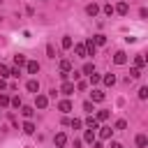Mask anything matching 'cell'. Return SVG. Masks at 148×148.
<instances>
[{"mask_svg": "<svg viewBox=\"0 0 148 148\" xmlns=\"http://www.w3.org/2000/svg\"><path fill=\"white\" fill-rule=\"evenodd\" d=\"M35 106H37V109H46V106H49V97L37 92V95H35Z\"/></svg>", "mask_w": 148, "mask_h": 148, "instance_id": "1", "label": "cell"}, {"mask_svg": "<svg viewBox=\"0 0 148 148\" xmlns=\"http://www.w3.org/2000/svg\"><path fill=\"white\" fill-rule=\"evenodd\" d=\"M53 143H56L58 148H62V146H67V134H65V132H58V134L53 136Z\"/></svg>", "mask_w": 148, "mask_h": 148, "instance_id": "2", "label": "cell"}, {"mask_svg": "<svg viewBox=\"0 0 148 148\" xmlns=\"http://www.w3.org/2000/svg\"><path fill=\"white\" fill-rule=\"evenodd\" d=\"M127 12H130V5H127V2H118V5L113 7V14H120V16H125Z\"/></svg>", "mask_w": 148, "mask_h": 148, "instance_id": "3", "label": "cell"}, {"mask_svg": "<svg viewBox=\"0 0 148 148\" xmlns=\"http://www.w3.org/2000/svg\"><path fill=\"white\" fill-rule=\"evenodd\" d=\"M83 46H86V56H95V53H97V46H95V42H92V39H86V42H83Z\"/></svg>", "mask_w": 148, "mask_h": 148, "instance_id": "4", "label": "cell"}, {"mask_svg": "<svg viewBox=\"0 0 148 148\" xmlns=\"http://www.w3.org/2000/svg\"><path fill=\"white\" fill-rule=\"evenodd\" d=\"M58 109H60V111H62V113L67 116V113H72V109H74V104H72L69 99H62V102L58 104Z\"/></svg>", "mask_w": 148, "mask_h": 148, "instance_id": "5", "label": "cell"}, {"mask_svg": "<svg viewBox=\"0 0 148 148\" xmlns=\"http://www.w3.org/2000/svg\"><path fill=\"white\" fill-rule=\"evenodd\" d=\"M113 62H116V65H125V62H127V53H125V51H116Z\"/></svg>", "mask_w": 148, "mask_h": 148, "instance_id": "6", "label": "cell"}, {"mask_svg": "<svg viewBox=\"0 0 148 148\" xmlns=\"http://www.w3.org/2000/svg\"><path fill=\"white\" fill-rule=\"evenodd\" d=\"M25 69H28V74H37L39 72V62L37 60H28L25 62Z\"/></svg>", "mask_w": 148, "mask_h": 148, "instance_id": "7", "label": "cell"}, {"mask_svg": "<svg viewBox=\"0 0 148 148\" xmlns=\"http://www.w3.org/2000/svg\"><path fill=\"white\" fill-rule=\"evenodd\" d=\"M25 88H28V92H35V95H37V92H39V81H37V79H30V81L25 83Z\"/></svg>", "mask_w": 148, "mask_h": 148, "instance_id": "8", "label": "cell"}, {"mask_svg": "<svg viewBox=\"0 0 148 148\" xmlns=\"http://www.w3.org/2000/svg\"><path fill=\"white\" fill-rule=\"evenodd\" d=\"M60 92H62V95H72V92H74V83H72V81H65V83L60 86Z\"/></svg>", "mask_w": 148, "mask_h": 148, "instance_id": "9", "label": "cell"}, {"mask_svg": "<svg viewBox=\"0 0 148 148\" xmlns=\"http://www.w3.org/2000/svg\"><path fill=\"white\" fill-rule=\"evenodd\" d=\"M35 130H37V127H35V123H32V120H25V123H23V134H28V136H30V134H35Z\"/></svg>", "mask_w": 148, "mask_h": 148, "instance_id": "10", "label": "cell"}, {"mask_svg": "<svg viewBox=\"0 0 148 148\" xmlns=\"http://www.w3.org/2000/svg\"><path fill=\"white\" fill-rule=\"evenodd\" d=\"M97 130H99V139H102V141L111 139V134H113V130H111V127H97Z\"/></svg>", "mask_w": 148, "mask_h": 148, "instance_id": "11", "label": "cell"}, {"mask_svg": "<svg viewBox=\"0 0 148 148\" xmlns=\"http://www.w3.org/2000/svg\"><path fill=\"white\" fill-rule=\"evenodd\" d=\"M86 14H88V16H97V14H99V5H95V2H90V5L86 7Z\"/></svg>", "mask_w": 148, "mask_h": 148, "instance_id": "12", "label": "cell"}, {"mask_svg": "<svg viewBox=\"0 0 148 148\" xmlns=\"http://www.w3.org/2000/svg\"><path fill=\"white\" fill-rule=\"evenodd\" d=\"M90 99H92V102H104V92H102L99 88H95V90L90 92Z\"/></svg>", "mask_w": 148, "mask_h": 148, "instance_id": "13", "label": "cell"}, {"mask_svg": "<svg viewBox=\"0 0 148 148\" xmlns=\"http://www.w3.org/2000/svg\"><path fill=\"white\" fill-rule=\"evenodd\" d=\"M134 67H136V69L146 67V58H143V53H136V58H134Z\"/></svg>", "mask_w": 148, "mask_h": 148, "instance_id": "14", "label": "cell"}, {"mask_svg": "<svg viewBox=\"0 0 148 148\" xmlns=\"http://www.w3.org/2000/svg\"><path fill=\"white\" fill-rule=\"evenodd\" d=\"M109 116H111V113H109L106 109H102V111H97V116H95V120H97V123H104V120H109Z\"/></svg>", "mask_w": 148, "mask_h": 148, "instance_id": "15", "label": "cell"}, {"mask_svg": "<svg viewBox=\"0 0 148 148\" xmlns=\"http://www.w3.org/2000/svg\"><path fill=\"white\" fill-rule=\"evenodd\" d=\"M86 127H88V130H97V127H99V123L95 120V116H88V118H86Z\"/></svg>", "mask_w": 148, "mask_h": 148, "instance_id": "16", "label": "cell"}, {"mask_svg": "<svg viewBox=\"0 0 148 148\" xmlns=\"http://www.w3.org/2000/svg\"><path fill=\"white\" fill-rule=\"evenodd\" d=\"M148 146V136L146 134H136V148H146Z\"/></svg>", "mask_w": 148, "mask_h": 148, "instance_id": "17", "label": "cell"}, {"mask_svg": "<svg viewBox=\"0 0 148 148\" xmlns=\"http://www.w3.org/2000/svg\"><path fill=\"white\" fill-rule=\"evenodd\" d=\"M83 141H86V143H92V141H95V130H86V132H83Z\"/></svg>", "mask_w": 148, "mask_h": 148, "instance_id": "18", "label": "cell"}, {"mask_svg": "<svg viewBox=\"0 0 148 148\" xmlns=\"http://www.w3.org/2000/svg\"><path fill=\"white\" fill-rule=\"evenodd\" d=\"M74 53H76L79 58H88V56H86V46H83V44H76V46H74Z\"/></svg>", "mask_w": 148, "mask_h": 148, "instance_id": "19", "label": "cell"}, {"mask_svg": "<svg viewBox=\"0 0 148 148\" xmlns=\"http://www.w3.org/2000/svg\"><path fill=\"white\" fill-rule=\"evenodd\" d=\"M60 72L69 74V72H72V62H69V60H60Z\"/></svg>", "mask_w": 148, "mask_h": 148, "instance_id": "20", "label": "cell"}, {"mask_svg": "<svg viewBox=\"0 0 148 148\" xmlns=\"http://www.w3.org/2000/svg\"><path fill=\"white\" fill-rule=\"evenodd\" d=\"M92 72H95V65H92V62H86L83 69H81V74H86V76H90Z\"/></svg>", "mask_w": 148, "mask_h": 148, "instance_id": "21", "label": "cell"}, {"mask_svg": "<svg viewBox=\"0 0 148 148\" xmlns=\"http://www.w3.org/2000/svg\"><path fill=\"white\" fill-rule=\"evenodd\" d=\"M102 81H104V86H113L116 83V74H104Z\"/></svg>", "mask_w": 148, "mask_h": 148, "instance_id": "22", "label": "cell"}, {"mask_svg": "<svg viewBox=\"0 0 148 148\" xmlns=\"http://www.w3.org/2000/svg\"><path fill=\"white\" fill-rule=\"evenodd\" d=\"M9 106H14V109H21V106H23L21 97H18V95H16V97H9Z\"/></svg>", "mask_w": 148, "mask_h": 148, "instance_id": "23", "label": "cell"}, {"mask_svg": "<svg viewBox=\"0 0 148 148\" xmlns=\"http://www.w3.org/2000/svg\"><path fill=\"white\" fill-rule=\"evenodd\" d=\"M21 113H23V118H28V120H30V118H32V113H35V109H32V106H21Z\"/></svg>", "mask_w": 148, "mask_h": 148, "instance_id": "24", "label": "cell"}, {"mask_svg": "<svg viewBox=\"0 0 148 148\" xmlns=\"http://www.w3.org/2000/svg\"><path fill=\"white\" fill-rule=\"evenodd\" d=\"M92 42H95V46H104V44H106V37H104V35H95Z\"/></svg>", "mask_w": 148, "mask_h": 148, "instance_id": "25", "label": "cell"}, {"mask_svg": "<svg viewBox=\"0 0 148 148\" xmlns=\"http://www.w3.org/2000/svg\"><path fill=\"white\" fill-rule=\"evenodd\" d=\"M60 44H62V49H72V44H74V42H72V37H69V35H65Z\"/></svg>", "mask_w": 148, "mask_h": 148, "instance_id": "26", "label": "cell"}, {"mask_svg": "<svg viewBox=\"0 0 148 148\" xmlns=\"http://www.w3.org/2000/svg\"><path fill=\"white\" fill-rule=\"evenodd\" d=\"M14 62H16L18 67H21V65H25L28 60H25V56H23V53H16V56H14Z\"/></svg>", "mask_w": 148, "mask_h": 148, "instance_id": "27", "label": "cell"}, {"mask_svg": "<svg viewBox=\"0 0 148 148\" xmlns=\"http://www.w3.org/2000/svg\"><path fill=\"white\" fill-rule=\"evenodd\" d=\"M81 125H83V120H81V118H72V120H69V127H72V130H79Z\"/></svg>", "mask_w": 148, "mask_h": 148, "instance_id": "28", "label": "cell"}, {"mask_svg": "<svg viewBox=\"0 0 148 148\" xmlns=\"http://www.w3.org/2000/svg\"><path fill=\"white\" fill-rule=\"evenodd\" d=\"M83 111H88V113L92 116V111H95V106H92V102H90V99H86V102H83Z\"/></svg>", "mask_w": 148, "mask_h": 148, "instance_id": "29", "label": "cell"}, {"mask_svg": "<svg viewBox=\"0 0 148 148\" xmlns=\"http://www.w3.org/2000/svg\"><path fill=\"white\" fill-rule=\"evenodd\" d=\"M0 106H2V109H5V106H9V95L0 92Z\"/></svg>", "mask_w": 148, "mask_h": 148, "instance_id": "30", "label": "cell"}, {"mask_svg": "<svg viewBox=\"0 0 148 148\" xmlns=\"http://www.w3.org/2000/svg\"><path fill=\"white\" fill-rule=\"evenodd\" d=\"M88 79H90V83H92V86H95V83H99V81H102V76H99V74H97V72H92V74H90V76H88Z\"/></svg>", "mask_w": 148, "mask_h": 148, "instance_id": "31", "label": "cell"}, {"mask_svg": "<svg viewBox=\"0 0 148 148\" xmlns=\"http://www.w3.org/2000/svg\"><path fill=\"white\" fill-rule=\"evenodd\" d=\"M102 12H104L106 16H111V14H113V7H111V2H106V5L102 7Z\"/></svg>", "mask_w": 148, "mask_h": 148, "instance_id": "32", "label": "cell"}, {"mask_svg": "<svg viewBox=\"0 0 148 148\" xmlns=\"http://www.w3.org/2000/svg\"><path fill=\"white\" fill-rule=\"evenodd\" d=\"M146 97H148V88L141 86V88H139V99H146Z\"/></svg>", "mask_w": 148, "mask_h": 148, "instance_id": "33", "label": "cell"}, {"mask_svg": "<svg viewBox=\"0 0 148 148\" xmlns=\"http://www.w3.org/2000/svg\"><path fill=\"white\" fill-rule=\"evenodd\" d=\"M5 76H9V67L7 65H0V79H5Z\"/></svg>", "mask_w": 148, "mask_h": 148, "instance_id": "34", "label": "cell"}, {"mask_svg": "<svg viewBox=\"0 0 148 148\" xmlns=\"http://www.w3.org/2000/svg\"><path fill=\"white\" fill-rule=\"evenodd\" d=\"M9 76L18 79V76H21V69H18V67H12V69H9Z\"/></svg>", "mask_w": 148, "mask_h": 148, "instance_id": "35", "label": "cell"}, {"mask_svg": "<svg viewBox=\"0 0 148 148\" xmlns=\"http://www.w3.org/2000/svg\"><path fill=\"white\" fill-rule=\"evenodd\" d=\"M130 76H132V79H139V76H141V69L132 67V69H130Z\"/></svg>", "mask_w": 148, "mask_h": 148, "instance_id": "36", "label": "cell"}, {"mask_svg": "<svg viewBox=\"0 0 148 148\" xmlns=\"http://www.w3.org/2000/svg\"><path fill=\"white\" fill-rule=\"evenodd\" d=\"M46 56H49V58H56V49H53V46H51V44H49V46H46Z\"/></svg>", "mask_w": 148, "mask_h": 148, "instance_id": "37", "label": "cell"}, {"mask_svg": "<svg viewBox=\"0 0 148 148\" xmlns=\"http://www.w3.org/2000/svg\"><path fill=\"white\" fill-rule=\"evenodd\" d=\"M125 127H127L125 120H116V130H125Z\"/></svg>", "mask_w": 148, "mask_h": 148, "instance_id": "38", "label": "cell"}, {"mask_svg": "<svg viewBox=\"0 0 148 148\" xmlns=\"http://www.w3.org/2000/svg\"><path fill=\"white\" fill-rule=\"evenodd\" d=\"M139 16H141V18H146V16H148V9H146V7H141V9H139Z\"/></svg>", "mask_w": 148, "mask_h": 148, "instance_id": "39", "label": "cell"}, {"mask_svg": "<svg viewBox=\"0 0 148 148\" xmlns=\"http://www.w3.org/2000/svg\"><path fill=\"white\" fill-rule=\"evenodd\" d=\"M5 88H7V81H5V79H0V90H5Z\"/></svg>", "mask_w": 148, "mask_h": 148, "instance_id": "40", "label": "cell"}, {"mask_svg": "<svg viewBox=\"0 0 148 148\" xmlns=\"http://www.w3.org/2000/svg\"><path fill=\"white\" fill-rule=\"evenodd\" d=\"M92 148H104V146H102V141H92Z\"/></svg>", "mask_w": 148, "mask_h": 148, "instance_id": "41", "label": "cell"}, {"mask_svg": "<svg viewBox=\"0 0 148 148\" xmlns=\"http://www.w3.org/2000/svg\"><path fill=\"white\" fill-rule=\"evenodd\" d=\"M111 148H123V143H118V141H111Z\"/></svg>", "mask_w": 148, "mask_h": 148, "instance_id": "42", "label": "cell"}, {"mask_svg": "<svg viewBox=\"0 0 148 148\" xmlns=\"http://www.w3.org/2000/svg\"><path fill=\"white\" fill-rule=\"evenodd\" d=\"M74 148H81V139H74Z\"/></svg>", "mask_w": 148, "mask_h": 148, "instance_id": "43", "label": "cell"}, {"mask_svg": "<svg viewBox=\"0 0 148 148\" xmlns=\"http://www.w3.org/2000/svg\"><path fill=\"white\" fill-rule=\"evenodd\" d=\"M0 116H2V111H0Z\"/></svg>", "mask_w": 148, "mask_h": 148, "instance_id": "44", "label": "cell"}]
</instances>
